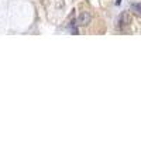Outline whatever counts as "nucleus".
<instances>
[{"mask_svg":"<svg viewBox=\"0 0 141 141\" xmlns=\"http://www.w3.org/2000/svg\"><path fill=\"white\" fill-rule=\"evenodd\" d=\"M120 3H121V0H117L116 2V4H120Z\"/></svg>","mask_w":141,"mask_h":141,"instance_id":"7ed1b4c3","label":"nucleus"},{"mask_svg":"<svg viewBox=\"0 0 141 141\" xmlns=\"http://www.w3.org/2000/svg\"><path fill=\"white\" fill-rule=\"evenodd\" d=\"M133 9L135 10V11H138L141 14V3H137V4H133Z\"/></svg>","mask_w":141,"mask_h":141,"instance_id":"f03ea898","label":"nucleus"},{"mask_svg":"<svg viewBox=\"0 0 141 141\" xmlns=\"http://www.w3.org/2000/svg\"><path fill=\"white\" fill-rule=\"evenodd\" d=\"M90 20H92V17H90V14L88 11H80L79 17H78V24L79 25H88L90 23Z\"/></svg>","mask_w":141,"mask_h":141,"instance_id":"f257e3e1","label":"nucleus"}]
</instances>
